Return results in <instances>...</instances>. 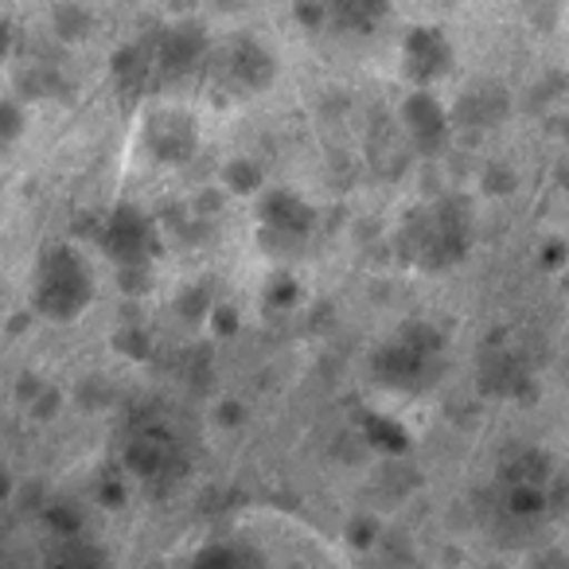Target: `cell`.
Wrapping results in <instances>:
<instances>
[{
    "instance_id": "1",
    "label": "cell",
    "mask_w": 569,
    "mask_h": 569,
    "mask_svg": "<svg viewBox=\"0 0 569 569\" xmlns=\"http://www.w3.org/2000/svg\"><path fill=\"white\" fill-rule=\"evenodd\" d=\"M94 301V273L74 246H51L36 269L32 305L48 320H74Z\"/></svg>"
},
{
    "instance_id": "2",
    "label": "cell",
    "mask_w": 569,
    "mask_h": 569,
    "mask_svg": "<svg viewBox=\"0 0 569 569\" xmlns=\"http://www.w3.org/2000/svg\"><path fill=\"white\" fill-rule=\"evenodd\" d=\"M433 359H437V340H426V332L410 328V332L390 340L387 348L379 351L375 371H379V379L387 382V387L418 390L421 379H429V371H433Z\"/></svg>"
},
{
    "instance_id": "3",
    "label": "cell",
    "mask_w": 569,
    "mask_h": 569,
    "mask_svg": "<svg viewBox=\"0 0 569 569\" xmlns=\"http://www.w3.org/2000/svg\"><path fill=\"white\" fill-rule=\"evenodd\" d=\"M102 246L121 269H141L152 258V250H157L152 222L137 207H121V211H113V219H106Z\"/></svg>"
},
{
    "instance_id": "4",
    "label": "cell",
    "mask_w": 569,
    "mask_h": 569,
    "mask_svg": "<svg viewBox=\"0 0 569 569\" xmlns=\"http://www.w3.org/2000/svg\"><path fill=\"white\" fill-rule=\"evenodd\" d=\"M402 126L413 144L437 149V144L445 141V133H449V110H445L429 90H413L402 106Z\"/></svg>"
},
{
    "instance_id": "5",
    "label": "cell",
    "mask_w": 569,
    "mask_h": 569,
    "mask_svg": "<svg viewBox=\"0 0 569 569\" xmlns=\"http://www.w3.org/2000/svg\"><path fill=\"white\" fill-rule=\"evenodd\" d=\"M406 59H410L413 79L429 82L445 71V63L452 59V51H449V43L433 32V28H418V32L410 36V43H406Z\"/></svg>"
},
{
    "instance_id": "6",
    "label": "cell",
    "mask_w": 569,
    "mask_h": 569,
    "mask_svg": "<svg viewBox=\"0 0 569 569\" xmlns=\"http://www.w3.org/2000/svg\"><path fill=\"white\" fill-rule=\"evenodd\" d=\"M309 227H312V211L301 203V199L289 196V191H269L266 196V230L269 234L293 238V234H305Z\"/></svg>"
},
{
    "instance_id": "7",
    "label": "cell",
    "mask_w": 569,
    "mask_h": 569,
    "mask_svg": "<svg viewBox=\"0 0 569 569\" xmlns=\"http://www.w3.org/2000/svg\"><path fill=\"white\" fill-rule=\"evenodd\" d=\"M9 491H12V480H9V472H4V468H0V499L9 496Z\"/></svg>"
}]
</instances>
